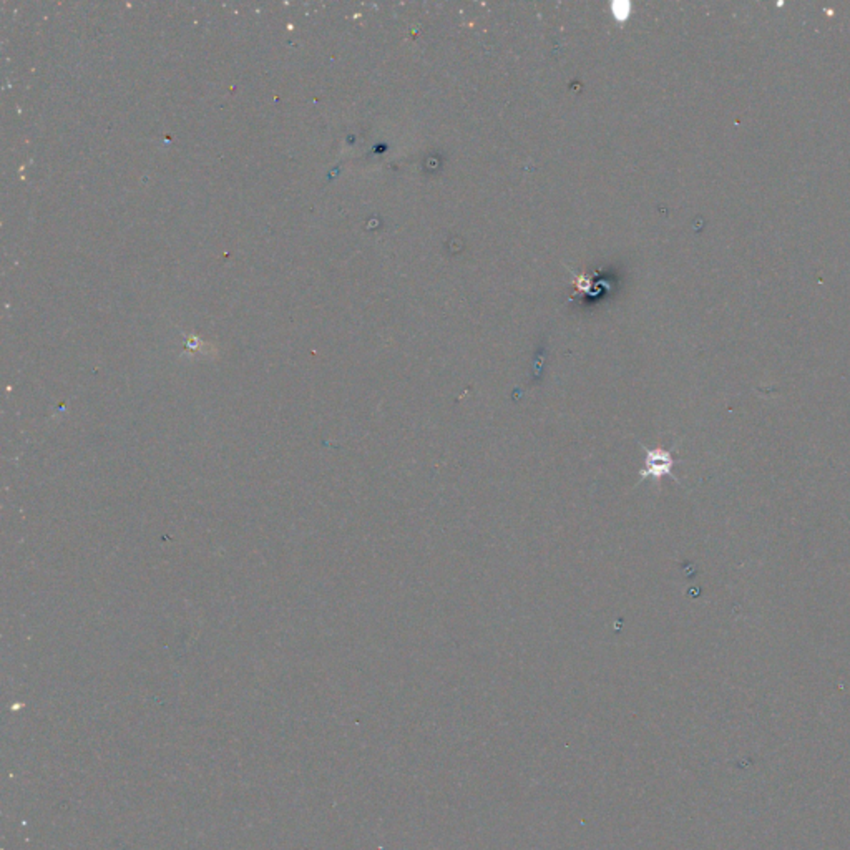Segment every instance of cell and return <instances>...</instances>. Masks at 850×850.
<instances>
[{
	"label": "cell",
	"instance_id": "1",
	"mask_svg": "<svg viewBox=\"0 0 850 850\" xmlns=\"http://www.w3.org/2000/svg\"><path fill=\"white\" fill-rule=\"evenodd\" d=\"M674 467V460L668 450H649L646 462H644V469L642 475L643 477L661 478L665 475H671V470Z\"/></svg>",
	"mask_w": 850,
	"mask_h": 850
}]
</instances>
